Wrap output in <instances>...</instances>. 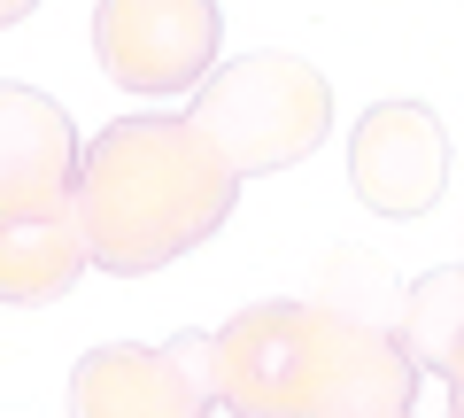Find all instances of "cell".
Returning <instances> with one entry per match:
<instances>
[{
    "mask_svg": "<svg viewBox=\"0 0 464 418\" xmlns=\"http://www.w3.org/2000/svg\"><path fill=\"white\" fill-rule=\"evenodd\" d=\"M78 194V132L63 101L32 85H0V201Z\"/></svg>",
    "mask_w": 464,
    "mask_h": 418,
    "instance_id": "8",
    "label": "cell"
},
{
    "mask_svg": "<svg viewBox=\"0 0 464 418\" xmlns=\"http://www.w3.org/2000/svg\"><path fill=\"white\" fill-rule=\"evenodd\" d=\"M225 16L217 0H101L93 54L124 93H186L209 78Z\"/></svg>",
    "mask_w": 464,
    "mask_h": 418,
    "instance_id": "4",
    "label": "cell"
},
{
    "mask_svg": "<svg viewBox=\"0 0 464 418\" xmlns=\"http://www.w3.org/2000/svg\"><path fill=\"white\" fill-rule=\"evenodd\" d=\"M70 411H217V356L209 334H179L163 349H93L70 380Z\"/></svg>",
    "mask_w": 464,
    "mask_h": 418,
    "instance_id": "6",
    "label": "cell"
},
{
    "mask_svg": "<svg viewBox=\"0 0 464 418\" xmlns=\"http://www.w3.org/2000/svg\"><path fill=\"white\" fill-rule=\"evenodd\" d=\"M32 8H39V0H0V24H24Z\"/></svg>",
    "mask_w": 464,
    "mask_h": 418,
    "instance_id": "11",
    "label": "cell"
},
{
    "mask_svg": "<svg viewBox=\"0 0 464 418\" xmlns=\"http://www.w3.org/2000/svg\"><path fill=\"white\" fill-rule=\"evenodd\" d=\"M194 124L240 179H264V170L302 163L333 132V85L302 54H248V63H225L217 78H201Z\"/></svg>",
    "mask_w": 464,
    "mask_h": 418,
    "instance_id": "3",
    "label": "cell"
},
{
    "mask_svg": "<svg viewBox=\"0 0 464 418\" xmlns=\"http://www.w3.org/2000/svg\"><path fill=\"white\" fill-rule=\"evenodd\" d=\"M93 264L78 194L47 201H0V302H54L78 287V271Z\"/></svg>",
    "mask_w": 464,
    "mask_h": 418,
    "instance_id": "7",
    "label": "cell"
},
{
    "mask_svg": "<svg viewBox=\"0 0 464 418\" xmlns=\"http://www.w3.org/2000/svg\"><path fill=\"white\" fill-rule=\"evenodd\" d=\"M348 179H356V201L380 209V218H418L433 209L449 186V132L433 109L418 101H380L364 109L356 140H348Z\"/></svg>",
    "mask_w": 464,
    "mask_h": 418,
    "instance_id": "5",
    "label": "cell"
},
{
    "mask_svg": "<svg viewBox=\"0 0 464 418\" xmlns=\"http://www.w3.org/2000/svg\"><path fill=\"white\" fill-rule=\"evenodd\" d=\"M217 411H348L402 418L418 403V365L402 334L364 326L333 302H256L209 334Z\"/></svg>",
    "mask_w": 464,
    "mask_h": 418,
    "instance_id": "1",
    "label": "cell"
},
{
    "mask_svg": "<svg viewBox=\"0 0 464 418\" xmlns=\"http://www.w3.org/2000/svg\"><path fill=\"white\" fill-rule=\"evenodd\" d=\"M402 349L418 372H441L449 380V411H464V264L433 271L402 295Z\"/></svg>",
    "mask_w": 464,
    "mask_h": 418,
    "instance_id": "9",
    "label": "cell"
},
{
    "mask_svg": "<svg viewBox=\"0 0 464 418\" xmlns=\"http://www.w3.org/2000/svg\"><path fill=\"white\" fill-rule=\"evenodd\" d=\"M402 295L411 287L364 248H333L310 279V302H333V310H348V318H364V326H387V334H402Z\"/></svg>",
    "mask_w": 464,
    "mask_h": 418,
    "instance_id": "10",
    "label": "cell"
},
{
    "mask_svg": "<svg viewBox=\"0 0 464 418\" xmlns=\"http://www.w3.org/2000/svg\"><path fill=\"white\" fill-rule=\"evenodd\" d=\"M240 170L194 117H124L78 155V209L93 264L116 279L163 271L232 218Z\"/></svg>",
    "mask_w": 464,
    "mask_h": 418,
    "instance_id": "2",
    "label": "cell"
}]
</instances>
